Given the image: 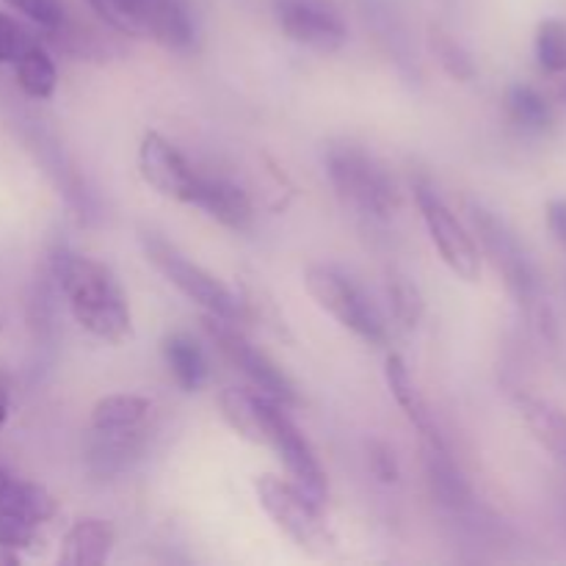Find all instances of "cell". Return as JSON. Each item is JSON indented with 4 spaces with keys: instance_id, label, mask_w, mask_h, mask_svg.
I'll list each match as a JSON object with an SVG mask.
<instances>
[{
    "instance_id": "obj_1",
    "label": "cell",
    "mask_w": 566,
    "mask_h": 566,
    "mask_svg": "<svg viewBox=\"0 0 566 566\" xmlns=\"http://www.w3.org/2000/svg\"><path fill=\"white\" fill-rule=\"evenodd\" d=\"M53 276L81 329L103 343H125L130 337V304L108 265L70 249H55Z\"/></svg>"
},
{
    "instance_id": "obj_2",
    "label": "cell",
    "mask_w": 566,
    "mask_h": 566,
    "mask_svg": "<svg viewBox=\"0 0 566 566\" xmlns=\"http://www.w3.org/2000/svg\"><path fill=\"white\" fill-rule=\"evenodd\" d=\"M470 219H473L486 258L492 260L497 274L503 276L509 293L517 298V304L528 315L531 324L539 329V335L547 337V340H556V318H553V310L547 304L545 291H542L539 271L534 269L531 254L525 252L520 238L509 230L506 221H501L492 210L481 208V205L470 208Z\"/></svg>"
},
{
    "instance_id": "obj_3",
    "label": "cell",
    "mask_w": 566,
    "mask_h": 566,
    "mask_svg": "<svg viewBox=\"0 0 566 566\" xmlns=\"http://www.w3.org/2000/svg\"><path fill=\"white\" fill-rule=\"evenodd\" d=\"M326 175H329L337 197L359 216L387 221L401 208L396 180L365 149L352 147V144L332 147L326 155Z\"/></svg>"
},
{
    "instance_id": "obj_4",
    "label": "cell",
    "mask_w": 566,
    "mask_h": 566,
    "mask_svg": "<svg viewBox=\"0 0 566 566\" xmlns=\"http://www.w3.org/2000/svg\"><path fill=\"white\" fill-rule=\"evenodd\" d=\"M142 241L144 258L153 263V269L158 274L166 276V282L177 287L186 298H191L197 307H202L205 313L213 315V318H224L235 324L238 315H241V302H238L235 293L213 276L210 271H205L202 265H197L193 260H188L175 243L166 241L164 235L153 230H144L138 235Z\"/></svg>"
},
{
    "instance_id": "obj_5",
    "label": "cell",
    "mask_w": 566,
    "mask_h": 566,
    "mask_svg": "<svg viewBox=\"0 0 566 566\" xmlns=\"http://www.w3.org/2000/svg\"><path fill=\"white\" fill-rule=\"evenodd\" d=\"M114 31L136 39H155L164 48L188 50L193 22L182 0H86Z\"/></svg>"
},
{
    "instance_id": "obj_6",
    "label": "cell",
    "mask_w": 566,
    "mask_h": 566,
    "mask_svg": "<svg viewBox=\"0 0 566 566\" xmlns=\"http://www.w3.org/2000/svg\"><path fill=\"white\" fill-rule=\"evenodd\" d=\"M304 287L315 298L321 310L332 315L340 326L370 343V346H385L387 324L379 315L376 304L370 302L368 293L332 265H310L304 271Z\"/></svg>"
},
{
    "instance_id": "obj_7",
    "label": "cell",
    "mask_w": 566,
    "mask_h": 566,
    "mask_svg": "<svg viewBox=\"0 0 566 566\" xmlns=\"http://www.w3.org/2000/svg\"><path fill=\"white\" fill-rule=\"evenodd\" d=\"M254 495H258L260 509L269 514L271 523L287 536L296 547L307 553L329 551L332 536L326 531L321 503L304 490H298L293 481L276 479V475H260L254 481Z\"/></svg>"
},
{
    "instance_id": "obj_8",
    "label": "cell",
    "mask_w": 566,
    "mask_h": 566,
    "mask_svg": "<svg viewBox=\"0 0 566 566\" xmlns=\"http://www.w3.org/2000/svg\"><path fill=\"white\" fill-rule=\"evenodd\" d=\"M205 329H208L210 340L216 343V348L224 354L227 363L247 376V381L252 385V390L263 392V396H269L271 401L282 403V407H287V403H296V398H298L296 387H293V381L287 379L285 370H282L280 365L269 357V354L260 352V348L254 346V343L249 340L241 329H235V326H232V321L213 318V315H208V318H205Z\"/></svg>"
},
{
    "instance_id": "obj_9",
    "label": "cell",
    "mask_w": 566,
    "mask_h": 566,
    "mask_svg": "<svg viewBox=\"0 0 566 566\" xmlns=\"http://www.w3.org/2000/svg\"><path fill=\"white\" fill-rule=\"evenodd\" d=\"M415 202H418L423 224L429 230L431 243L440 252L442 263L464 282H475L481 276V249L468 227L457 219L446 199L426 182L415 186Z\"/></svg>"
},
{
    "instance_id": "obj_10",
    "label": "cell",
    "mask_w": 566,
    "mask_h": 566,
    "mask_svg": "<svg viewBox=\"0 0 566 566\" xmlns=\"http://www.w3.org/2000/svg\"><path fill=\"white\" fill-rule=\"evenodd\" d=\"M276 25L291 42L315 53H335L348 42V25L337 0H271Z\"/></svg>"
},
{
    "instance_id": "obj_11",
    "label": "cell",
    "mask_w": 566,
    "mask_h": 566,
    "mask_svg": "<svg viewBox=\"0 0 566 566\" xmlns=\"http://www.w3.org/2000/svg\"><path fill=\"white\" fill-rule=\"evenodd\" d=\"M55 512V497L44 486L9 479L0 492V545L14 553L31 551Z\"/></svg>"
},
{
    "instance_id": "obj_12",
    "label": "cell",
    "mask_w": 566,
    "mask_h": 566,
    "mask_svg": "<svg viewBox=\"0 0 566 566\" xmlns=\"http://www.w3.org/2000/svg\"><path fill=\"white\" fill-rule=\"evenodd\" d=\"M265 446L280 457L287 475L298 490L307 492L315 503L324 506L326 501V473L318 462V453L310 446L296 423L287 418L285 407L276 401L269 403V431H265Z\"/></svg>"
},
{
    "instance_id": "obj_13",
    "label": "cell",
    "mask_w": 566,
    "mask_h": 566,
    "mask_svg": "<svg viewBox=\"0 0 566 566\" xmlns=\"http://www.w3.org/2000/svg\"><path fill=\"white\" fill-rule=\"evenodd\" d=\"M138 171L153 191L182 205L193 202L199 177H202L199 171H193L186 155L175 144L166 142L160 133H147L138 144Z\"/></svg>"
},
{
    "instance_id": "obj_14",
    "label": "cell",
    "mask_w": 566,
    "mask_h": 566,
    "mask_svg": "<svg viewBox=\"0 0 566 566\" xmlns=\"http://www.w3.org/2000/svg\"><path fill=\"white\" fill-rule=\"evenodd\" d=\"M385 376H387V387H390L392 398L398 401V407L403 409L409 423L415 426V431L420 434L423 446L429 451H448L446 437H442L440 426H437L434 412H431L429 401L423 398V392L418 390V385L412 381V374H409L407 363H403L398 354H390L385 365Z\"/></svg>"
},
{
    "instance_id": "obj_15",
    "label": "cell",
    "mask_w": 566,
    "mask_h": 566,
    "mask_svg": "<svg viewBox=\"0 0 566 566\" xmlns=\"http://www.w3.org/2000/svg\"><path fill=\"white\" fill-rule=\"evenodd\" d=\"M191 205L205 210L210 219H216L227 230L247 232L254 221L252 199L247 197V191L241 186H235V182L221 180V177H199V186Z\"/></svg>"
},
{
    "instance_id": "obj_16",
    "label": "cell",
    "mask_w": 566,
    "mask_h": 566,
    "mask_svg": "<svg viewBox=\"0 0 566 566\" xmlns=\"http://www.w3.org/2000/svg\"><path fill=\"white\" fill-rule=\"evenodd\" d=\"M269 403L271 398L258 390H243V387H224L219 392L221 418L227 420L238 437L254 446H265V431H269Z\"/></svg>"
},
{
    "instance_id": "obj_17",
    "label": "cell",
    "mask_w": 566,
    "mask_h": 566,
    "mask_svg": "<svg viewBox=\"0 0 566 566\" xmlns=\"http://www.w3.org/2000/svg\"><path fill=\"white\" fill-rule=\"evenodd\" d=\"M114 525L99 517H83L61 539L59 564L64 566H99L114 551Z\"/></svg>"
},
{
    "instance_id": "obj_18",
    "label": "cell",
    "mask_w": 566,
    "mask_h": 566,
    "mask_svg": "<svg viewBox=\"0 0 566 566\" xmlns=\"http://www.w3.org/2000/svg\"><path fill=\"white\" fill-rule=\"evenodd\" d=\"M153 403L136 392H116V396L99 398L92 409V431L97 434H127L138 431L147 423Z\"/></svg>"
},
{
    "instance_id": "obj_19",
    "label": "cell",
    "mask_w": 566,
    "mask_h": 566,
    "mask_svg": "<svg viewBox=\"0 0 566 566\" xmlns=\"http://www.w3.org/2000/svg\"><path fill=\"white\" fill-rule=\"evenodd\" d=\"M164 359L180 390L197 392L208 379V357H205L202 346L186 332H175L166 337Z\"/></svg>"
},
{
    "instance_id": "obj_20",
    "label": "cell",
    "mask_w": 566,
    "mask_h": 566,
    "mask_svg": "<svg viewBox=\"0 0 566 566\" xmlns=\"http://www.w3.org/2000/svg\"><path fill=\"white\" fill-rule=\"evenodd\" d=\"M517 409L531 434L566 468V415L562 409L551 407V403L534 396H520Z\"/></svg>"
},
{
    "instance_id": "obj_21",
    "label": "cell",
    "mask_w": 566,
    "mask_h": 566,
    "mask_svg": "<svg viewBox=\"0 0 566 566\" xmlns=\"http://www.w3.org/2000/svg\"><path fill=\"white\" fill-rule=\"evenodd\" d=\"M14 75L22 92L33 99H48L59 86V70L39 42H31L14 61Z\"/></svg>"
},
{
    "instance_id": "obj_22",
    "label": "cell",
    "mask_w": 566,
    "mask_h": 566,
    "mask_svg": "<svg viewBox=\"0 0 566 566\" xmlns=\"http://www.w3.org/2000/svg\"><path fill=\"white\" fill-rule=\"evenodd\" d=\"M506 108H509V116H512L514 125L523 127V130L539 133V130H547V127L553 125L551 103H547V99L542 97L536 88L523 86V83H517V86L509 88Z\"/></svg>"
},
{
    "instance_id": "obj_23",
    "label": "cell",
    "mask_w": 566,
    "mask_h": 566,
    "mask_svg": "<svg viewBox=\"0 0 566 566\" xmlns=\"http://www.w3.org/2000/svg\"><path fill=\"white\" fill-rule=\"evenodd\" d=\"M387 298H390L392 318L403 326V329H415L426 313V302L420 287L409 280L401 271H392L387 276Z\"/></svg>"
},
{
    "instance_id": "obj_24",
    "label": "cell",
    "mask_w": 566,
    "mask_h": 566,
    "mask_svg": "<svg viewBox=\"0 0 566 566\" xmlns=\"http://www.w3.org/2000/svg\"><path fill=\"white\" fill-rule=\"evenodd\" d=\"M536 61L545 72L566 70V22L564 20H542L534 39Z\"/></svg>"
},
{
    "instance_id": "obj_25",
    "label": "cell",
    "mask_w": 566,
    "mask_h": 566,
    "mask_svg": "<svg viewBox=\"0 0 566 566\" xmlns=\"http://www.w3.org/2000/svg\"><path fill=\"white\" fill-rule=\"evenodd\" d=\"M14 11L39 25L48 33L64 31L66 25V6L64 0H6Z\"/></svg>"
},
{
    "instance_id": "obj_26",
    "label": "cell",
    "mask_w": 566,
    "mask_h": 566,
    "mask_svg": "<svg viewBox=\"0 0 566 566\" xmlns=\"http://www.w3.org/2000/svg\"><path fill=\"white\" fill-rule=\"evenodd\" d=\"M434 50L440 64L446 66L457 81H470V77H475V64L473 59H470V53L462 48V44L453 42L448 33H440V31L434 33Z\"/></svg>"
},
{
    "instance_id": "obj_27",
    "label": "cell",
    "mask_w": 566,
    "mask_h": 566,
    "mask_svg": "<svg viewBox=\"0 0 566 566\" xmlns=\"http://www.w3.org/2000/svg\"><path fill=\"white\" fill-rule=\"evenodd\" d=\"M31 42V33H28L14 17L0 11V64H14L17 55H20Z\"/></svg>"
},
{
    "instance_id": "obj_28",
    "label": "cell",
    "mask_w": 566,
    "mask_h": 566,
    "mask_svg": "<svg viewBox=\"0 0 566 566\" xmlns=\"http://www.w3.org/2000/svg\"><path fill=\"white\" fill-rule=\"evenodd\" d=\"M370 470H374L376 479L385 481V484L398 481V462L392 448H387L385 442H374V446H370Z\"/></svg>"
},
{
    "instance_id": "obj_29",
    "label": "cell",
    "mask_w": 566,
    "mask_h": 566,
    "mask_svg": "<svg viewBox=\"0 0 566 566\" xmlns=\"http://www.w3.org/2000/svg\"><path fill=\"white\" fill-rule=\"evenodd\" d=\"M547 227H551L558 247L566 252V199H553V202H547Z\"/></svg>"
},
{
    "instance_id": "obj_30",
    "label": "cell",
    "mask_w": 566,
    "mask_h": 566,
    "mask_svg": "<svg viewBox=\"0 0 566 566\" xmlns=\"http://www.w3.org/2000/svg\"><path fill=\"white\" fill-rule=\"evenodd\" d=\"M9 409H11V379L6 370H0V429L9 420Z\"/></svg>"
},
{
    "instance_id": "obj_31",
    "label": "cell",
    "mask_w": 566,
    "mask_h": 566,
    "mask_svg": "<svg viewBox=\"0 0 566 566\" xmlns=\"http://www.w3.org/2000/svg\"><path fill=\"white\" fill-rule=\"evenodd\" d=\"M17 562H20V553H14V551H9V547L0 545V564H17Z\"/></svg>"
},
{
    "instance_id": "obj_32",
    "label": "cell",
    "mask_w": 566,
    "mask_h": 566,
    "mask_svg": "<svg viewBox=\"0 0 566 566\" xmlns=\"http://www.w3.org/2000/svg\"><path fill=\"white\" fill-rule=\"evenodd\" d=\"M9 479H11V475H9V473H6V468H3V464H0V492H3L6 481H9Z\"/></svg>"
}]
</instances>
